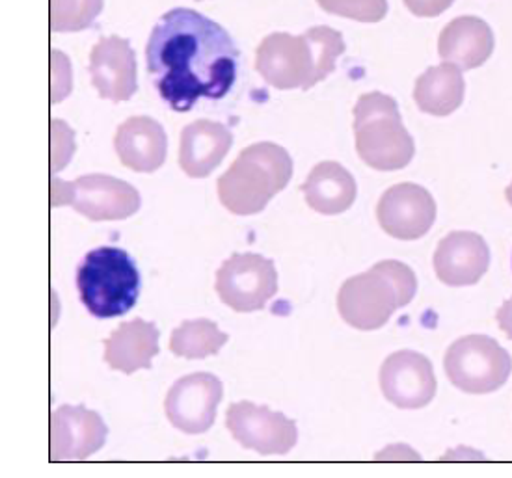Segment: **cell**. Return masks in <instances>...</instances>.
I'll return each mask as SVG.
<instances>
[{
    "label": "cell",
    "mask_w": 512,
    "mask_h": 478,
    "mask_svg": "<svg viewBox=\"0 0 512 478\" xmlns=\"http://www.w3.org/2000/svg\"><path fill=\"white\" fill-rule=\"evenodd\" d=\"M77 289L82 304L97 319L123 317L136 306L140 294L135 259L114 246L86 253L77 270Z\"/></svg>",
    "instance_id": "obj_5"
},
{
    "label": "cell",
    "mask_w": 512,
    "mask_h": 478,
    "mask_svg": "<svg viewBox=\"0 0 512 478\" xmlns=\"http://www.w3.org/2000/svg\"><path fill=\"white\" fill-rule=\"evenodd\" d=\"M293 177V160L278 144L259 142L246 147L218 179V200L233 214L261 213Z\"/></svg>",
    "instance_id": "obj_4"
},
{
    "label": "cell",
    "mask_w": 512,
    "mask_h": 478,
    "mask_svg": "<svg viewBox=\"0 0 512 478\" xmlns=\"http://www.w3.org/2000/svg\"><path fill=\"white\" fill-rule=\"evenodd\" d=\"M224 395L222 382L211 372H194L170 387L164 412L177 430L198 436L215 425L216 408Z\"/></svg>",
    "instance_id": "obj_10"
},
{
    "label": "cell",
    "mask_w": 512,
    "mask_h": 478,
    "mask_svg": "<svg viewBox=\"0 0 512 478\" xmlns=\"http://www.w3.org/2000/svg\"><path fill=\"white\" fill-rule=\"evenodd\" d=\"M416 291L418 279L412 268L388 259L347 279L337 294V309L352 328L375 332L397 309L408 306Z\"/></svg>",
    "instance_id": "obj_3"
},
{
    "label": "cell",
    "mask_w": 512,
    "mask_h": 478,
    "mask_svg": "<svg viewBox=\"0 0 512 478\" xmlns=\"http://www.w3.org/2000/svg\"><path fill=\"white\" fill-rule=\"evenodd\" d=\"M453 2L455 0H405L406 8L418 17H436L444 14Z\"/></svg>",
    "instance_id": "obj_26"
},
{
    "label": "cell",
    "mask_w": 512,
    "mask_h": 478,
    "mask_svg": "<svg viewBox=\"0 0 512 478\" xmlns=\"http://www.w3.org/2000/svg\"><path fill=\"white\" fill-rule=\"evenodd\" d=\"M354 136L360 159L373 170H403L414 157V140L403 125L395 99L365 93L354 107Z\"/></svg>",
    "instance_id": "obj_6"
},
{
    "label": "cell",
    "mask_w": 512,
    "mask_h": 478,
    "mask_svg": "<svg viewBox=\"0 0 512 478\" xmlns=\"http://www.w3.org/2000/svg\"><path fill=\"white\" fill-rule=\"evenodd\" d=\"M345 49L343 36L330 27H313L300 36L276 32L259 43L256 69L278 90L308 92L336 69Z\"/></svg>",
    "instance_id": "obj_2"
},
{
    "label": "cell",
    "mask_w": 512,
    "mask_h": 478,
    "mask_svg": "<svg viewBox=\"0 0 512 478\" xmlns=\"http://www.w3.org/2000/svg\"><path fill=\"white\" fill-rule=\"evenodd\" d=\"M432 263L436 276L445 285H475L488 270L490 250L481 235L472 231H453L440 240Z\"/></svg>",
    "instance_id": "obj_16"
},
{
    "label": "cell",
    "mask_w": 512,
    "mask_h": 478,
    "mask_svg": "<svg viewBox=\"0 0 512 478\" xmlns=\"http://www.w3.org/2000/svg\"><path fill=\"white\" fill-rule=\"evenodd\" d=\"M90 75L101 99L114 103L129 101L138 88L136 56L129 41L120 36L97 41L90 53Z\"/></svg>",
    "instance_id": "obj_15"
},
{
    "label": "cell",
    "mask_w": 512,
    "mask_h": 478,
    "mask_svg": "<svg viewBox=\"0 0 512 478\" xmlns=\"http://www.w3.org/2000/svg\"><path fill=\"white\" fill-rule=\"evenodd\" d=\"M317 4L328 14L360 23H378L388 14L386 0H317Z\"/></svg>",
    "instance_id": "obj_25"
},
{
    "label": "cell",
    "mask_w": 512,
    "mask_h": 478,
    "mask_svg": "<svg viewBox=\"0 0 512 478\" xmlns=\"http://www.w3.org/2000/svg\"><path fill=\"white\" fill-rule=\"evenodd\" d=\"M114 147L125 168L151 173L159 170L166 160L168 138L159 121L148 116H133L118 127Z\"/></svg>",
    "instance_id": "obj_17"
},
{
    "label": "cell",
    "mask_w": 512,
    "mask_h": 478,
    "mask_svg": "<svg viewBox=\"0 0 512 478\" xmlns=\"http://www.w3.org/2000/svg\"><path fill=\"white\" fill-rule=\"evenodd\" d=\"M233 134L218 121L198 120L187 125L179 142V166L192 179H202L228 155Z\"/></svg>",
    "instance_id": "obj_18"
},
{
    "label": "cell",
    "mask_w": 512,
    "mask_h": 478,
    "mask_svg": "<svg viewBox=\"0 0 512 478\" xmlns=\"http://www.w3.org/2000/svg\"><path fill=\"white\" fill-rule=\"evenodd\" d=\"M315 213L341 214L356 200V181L339 162H319L300 186Z\"/></svg>",
    "instance_id": "obj_21"
},
{
    "label": "cell",
    "mask_w": 512,
    "mask_h": 478,
    "mask_svg": "<svg viewBox=\"0 0 512 478\" xmlns=\"http://www.w3.org/2000/svg\"><path fill=\"white\" fill-rule=\"evenodd\" d=\"M107 436V425L99 413L84 406H60L51 417V460H86L105 445Z\"/></svg>",
    "instance_id": "obj_14"
},
{
    "label": "cell",
    "mask_w": 512,
    "mask_h": 478,
    "mask_svg": "<svg viewBox=\"0 0 512 478\" xmlns=\"http://www.w3.org/2000/svg\"><path fill=\"white\" fill-rule=\"evenodd\" d=\"M66 188L68 198L64 203H71L77 213L92 222L125 220L140 209V194L135 186L103 173L82 175L73 183H66Z\"/></svg>",
    "instance_id": "obj_11"
},
{
    "label": "cell",
    "mask_w": 512,
    "mask_h": 478,
    "mask_svg": "<svg viewBox=\"0 0 512 478\" xmlns=\"http://www.w3.org/2000/svg\"><path fill=\"white\" fill-rule=\"evenodd\" d=\"M444 367L449 382L457 389L486 395L505 386L511 376L512 359L492 337L466 335L447 348Z\"/></svg>",
    "instance_id": "obj_7"
},
{
    "label": "cell",
    "mask_w": 512,
    "mask_h": 478,
    "mask_svg": "<svg viewBox=\"0 0 512 478\" xmlns=\"http://www.w3.org/2000/svg\"><path fill=\"white\" fill-rule=\"evenodd\" d=\"M103 343L108 365L114 371L133 374L138 369H151L153 358L159 354V328L153 322L133 319L122 322Z\"/></svg>",
    "instance_id": "obj_19"
},
{
    "label": "cell",
    "mask_w": 512,
    "mask_h": 478,
    "mask_svg": "<svg viewBox=\"0 0 512 478\" xmlns=\"http://www.w3.org/2000/svg\"><path fill=\"white\" fill-rule=\"evenodd\" d=\"M380 227L399 240H418L436 220V201L431 192L414 183L388 188L377 205Z\"/></svg>",
    "instance_id": "obj_13"
},
{
    "label": "cell",
    "mask_w": 512,
    "mask_h": 478,
    "mask_svg": "<svg viewBox=\"0 0 512 478\" xmlns=\"http://www.w3.org/2000/svg\"><path fill=\"white\" fill-rule=\"evenodd\" d=\"M438 53L449 64L475 69L494 53V34L479 17H459L442 30Z\"/></svg>",
    "instance_id": "obj_20"
},
{
    "label": "cell",
    "mask_w": 512,
    "mask_h": 478,
    "mask_svg": "<svg viewBox=\"0 0 512 478\" xmlns=\"http://www.w3.org/2000/svg\"><path fill=\"white\" fill-rule=\"evenodd\" d=\"M226 426L241 447L263 456L287 454L297 445V423L293 419L248 400L231 404Z\"/></svg>",
    "instance_id": "obj_9"
},
{
    "label": "cell",
    "mask_w": 512,
    "mask_h": 478,
    "mask_svg": "<svg viewBox=\"0 0 512 478\" xmlns=\"http://www.w3.org/2000/svg\"><path fill=\"white\" fill-rule=\"evenodd\" d=\"M505 198H507V201L512 205V183L507 186V190H505Z\"/></svg>",
    "instance_id": "obj_28"
},
{
    "label": "cell",
    "mask_w": 512,
    "mask_h": 478,
    "mask_svg": "<svg viewBox=\"0 0 512 478\" xmlns=\"http://www.w3.org/2000/svg\"><path fill=\"white\" fill-rule=\"evenodd\" d=\"M464 77L455 64L429 67L414 88V99L421 112L444 118L453 114L464 101Z\"/></svg>",
    "instance_id": "obj_22"
},
{
    "label": "cell",
    "mask_w": 512,
    "mask_h": 478,
    "mask_svg": "<svg viewBox=\"0 0 512 478\" xmlns=\"http://www.w3.org/2000/svg\"><path fill=\"white\" fill-rule=\"evenodd\" d=\"M237 60L230 34L189 8L162 15L146 45L153 86L176 112H189L202 97H226L237 79Z\"/></svg>",
    "instance_id": "obj_1"
},
{
    "label": "cell",
    "mask_w": 512,
    "mask_h": 478,
    "mask_svg": "<svg viewBox=\"0 0 512 478\" xmlns=\"http://www.w3.org/2000/svg\"><path fill=\"white\" fill-rule=\"evenodd\" d=\"M498 324L501 332L505 333L512 341V298L499 307Z\"/></svg>",
    "instance_id": "obj_27"
},
{
    "label": "cell",
    "mask_w": 512,
    "mask_h": 478,
    "mask_svg": "<svg viewBox=\"0 0 512 478\" xmlns=\"http://www.w3.org/2000/svg\"><path fill=\"white\" fill-rule=\"evenodd\" d=\"M378 380L384 397L403 410L425 408L436 395L431 359L414 350H399L386 358Z\"/></svg>",
    "instance_id": "obj_12"
},
{
    "label": "cell",
    "mask_w": 512,
    "mask_h": 478,
    "mask_svg": "<svg viewBox=\"0 0 512 478\" xmlns=\"http://www.w3.org/2000/svg\"><path fill=\"white\" fill-rule=\"evenodd\" d=\"M216 293L237 313H252L269 304L278 291V272L259 253H233L216 272Z\"/></svg>",
    "instance_id": "obj_8"
},
{
    "label": "cell",
    "mask_w": 512,
    "mask_h": 478,
    "mask_svg": "<svg viewBox=\"0 0 512 478\" xmlns=\"http://www.w3.org/2000/svg\"><path fill=\"white\" fill-rule=\"evenodd\" d=\"M103 0H51V28L53 32H81L92 27Z\"/></svg>",
    "instance_id": "obj_24"
},
{
    "label": "cell",
    "mask_w": 512,
    "mask_h": 478,
    "mask_svg": "<svg viewBox=\"0 0 512 478\" xmlns=\"http://www.w3.org/2000/svg\"><path fill=\"white\" fill-rule=\"evenodd\" d=\"M230 335L220 332L213 320H185L172 332L170 350L187 359H203L218 354V350L228 343Z\"/></svg>",
    "instance_id": "obj_23"
}]
</instances>
